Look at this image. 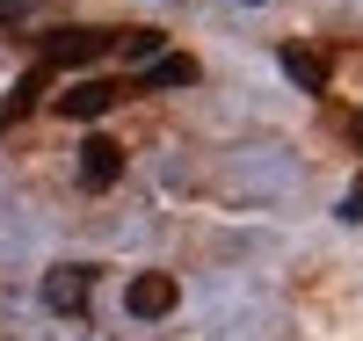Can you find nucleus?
Listing matches in <instances>:
<instances>
[{"label": "nucleus", "mask_w": 363, "mask_h": 341, "mask_svg": "<svg viewBox=\"0 0 363 341\" xmlns=\"http://www.w3.org/2000/svg\"><path fill=\"white\" fill-rule=\"evenodd\" d=\"M174 305H182V284H174L167 269H138L131 284H124V313L131 320H167Z\"/></svg>", "instance_id": "nucleus-1"}, {"label": "nucleus", "mask_w": 363, "mask_h": 341, "mask_svg": "<svg viewBox=\"0 0 363 341\" xmlns=\"http://www.w3.org/2000/svg\"><path fill=\"white\" fill-rule=\"evenodd\" d=\"M87 298H95V269L87 262H66V269L44 276V305L51 313H87Z\"/></svg>", "instance_id": "nucleus-2"}, {"label": "nucleus", "mask_w": 363, "mask_h": 341, "mask_svg": "<svg viewBox=\"0 0 363 341\" xmlns=\"http://www.w3.org/2000/svg\"><path fill=\"white\" fill-rule=\"evenodd\" d=\"M116 95H124L116 80H73L66 95H58V116H73V123H95V116H109V109H116Z\"/></svg>", "instance_id": "nucleus-3"}, {"label": "nucleus", "mask_w": 363, "mask_h": 341, "mask_svg": "<svg viewBox=\"0 0 363 341\" xmlns=\"http://www.w3.org/2000/svg\"><path fill=\"white\" fill-rule=\"evenodd\" d=\"M80 181H87V189H116V181H124V145L87 138L80 145Z\"/></svg>", "instance_id": "nucleus-4"}, {"label": "nucleus", "mask_w": 363, "mask_h": 341, "mask_svg": "<svg viewBox=\"0 0 363 341\" xmlns=\"http://www.w3.org/2000/svg\"><path fill=\"white\" fill-rule=\"evenodd\" d=\"M109 44H116L109 29H73V37H51V51H44V58H51V66H80V58H102Z\"/></svg>", "instance_id": "nucleus-5"}, {"label": "nucleus", "mask_w": 363, "mask_h": 341, "mask_svg": "<svg viewBox=\"0 0 363 341\" xmlns=\"http://www.w3.org/2000/svg\"><path fill=\"white\" fill-rule=\"evenodd\" d=\"M277 58H284V73H291L298 87H306V95H320V87H327V58H320V51H306V44H284Z\"/></svg>", "instance_id": "nucleus-6"}, {"label": "nucleus", "mask_w": 363, "mask_h": 341, "mask_svg": "<svg viewBox=\"0 0 363 341\" xmlns=\"http://www.w3.org/2000/svg\"><path fill=\"white\" fill-rule=\"evenodd\" d=\"M44 80H51V58H37V66H29V73H22V87H15V95H8V109H0V131H8V123H15V116H22L29 102H37V95H44Z\"/></svg>", "instance_id": "nucleus-7"}, {"label": "nucleus", "mask_w": 363, "mask_h": 341, "mask_svg": "<svg viewBox=\"0 0 363 341\" xmlns=\"http://www.w3.org/2000/svg\"><path fill=\"white\" fill-rule=\"evenodd\" d=\"M153 87H189L196 80V58L189 51H167V58H153V73H145Z\"/></svg>", "instance_id": "nucleus-8"}, {"label": "nucleus", "mask_w": 363, "mask_h": 341, "mask_svg": "<svg viewBox=\"0 0 363 341\" xmlns=\"http://www.w3.org/2000/svg\"><path fill=\"white\" fill-rule=\"evenodd\" d=\"M116 51H124V58H167V51H160V29H124Z\"/></svg>", "instance_id": "nucleus-9"}, {"label": "nucleus", "mask_w": 363, "mask_h": 341, "mask_svg": "<svg viewBox=\"0 0 363 341\" xmlns=\"http://www.w3.org/2000/svg\"><path fill=\"white\" fill-rule=\"evenodd\" d=\"M342 218H356V225H363V181H356V189L342 196Z\"/></svg>", "instance_id": "nucleus-10"}, {"label": "nucleus", "mask_w": 363, "mask_h": 341, "mask_svg": "<svg viewBox=\"0 0 363 341\" xmlns=\"http://www.w3.org/2000/svg\"><path fill=\"white\" fill-rule=\"evenodd\" d=\"M356 145H363V123H356Z\"/></svg>", "instance_id": "nucleus-11"}, {"label": "nucleus", "mask_w": 363, "mask_h": 341, "mask_svg": "<svg viewBox=\"0 0 363 341\" xmlns=\"http://www.w3.org/2000/svg\"><path fill=\"white\" fill-rule=\"evenodd\" d=\"M247 8H262V0H247Z\"/></svg>", "instance_id": "nucleus-12"}]
</instances>
